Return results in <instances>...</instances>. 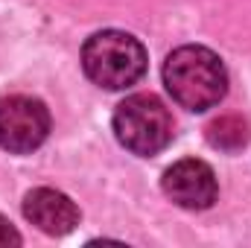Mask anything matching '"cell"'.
I'll return each mask as SVG.
<instances>
[{
    "mask_svg": "<svg viewBox=\"0 0 251 248\" xmlns=\"http://www.w3.org/2000/svg\"><path fill=\"white\" fill-rule=\"evenodd\" d=\"M50 134V111L41 99L12 94L0 99V146L15 155L38 149Z\"/></svg>",
    "mask_w": 251,
    "mask_h": 248,
    "instance_id": "4",
    "label": "cell"
},
{
    "mask_svg": "<svg viewBox=\"0 0 251 248\" xmlns=\"http://www.w3.org/2000/svg\"><path fill=\"white\" fill-rule=\"evenodd\" d=\"M164 85L170 97L187 111H207L219 105L228 91V70L207 47H178L164 62Z\"/></svg>",
    "mask_w": 251,
    "mask_h": 248,
    "instance_id": "1",
    "label": "cell"
},
{
    "mask_svg": "<svg viewBox=\"0 0 251 248\" xmlns=\"http://www.w3.org/2000/svg\"><path fill=\"white\" fill-rule=\"evenodd\" d=\"M114 134L128 152L149 158L173 140V117L155 94H134L114 111Z\"/></svg>",
    "mask_w": 251,
    "mask_h": 248,
    "instance_id": "3",
    "label": "cell"
},
{
    "mask_svg": "<svg viewBox=\"0 0 251 248\" xmlns=\"http://www.w3.org/2000/svg\"><path fill=\"white\" fill-rule=\"evenodd\" d=\"M164 193L184 210H207L219 196V184L204 161L184 158L164 173Z\"/></svg>",
    "mask_w": 251,
    "mask_h": 248,
    "instance_id": "5",
    "label": "cell"
},
{
    "mask_svg": "<svg viewBox=\"0 0 251 248\" xmlns=\"http://www.w3.org/2000/svg\"><path fill=\"white\" fill-rule=\"evenodd\" d=\"M9 246H21V234L12 228V222L6 216H0V248H9Z\"/></svg>",
    "mask_w": 251,
    "mask_h": 248,
    "instance_id": "8",
    "label": "cell"
},
{
    "mask_svg": "<svg viewBox=\"0 0 251 248\" xmlns=\"http://www.w3.org/2000/svg\"><path fill=\"white\" fill-rule=\"evenodd\" d=\"M82 67L88 79L105 91H126L146 73V47L120 29H102L82 47Z\"/></svg>",
    "mask_w": 251,
    "mask_h": 248,
    "instance_id": "2",
    "label": "cell"
},
{
    "mask_svg": "<svg viewBox=\"0 0 251 248\" xmlns=\"http://www.w3.org/2000/svg\"><path fill=\"white\" fill-rule=\"evenodd\" d=\"M207 140L219 149H240L246 140H249V131H246V123L240 117H222L216 123H210L207 128Z\"/></svg>",
    "mask_w": 251,
    "mask_h": 248,
    "instance_id": "7",
    "label": "cell"
},
{
    "mask_svg": "<svg viewBox=\"0 0 251 248\" xmlns=\"http://www.w3.org/2000/svg\"><path fill=\"white\" fill-rule=\"evenodd\" d=\"M24 216L44 234L50 237H64L79 225V207L59 190L38 187L29 190L24 198Z\"/></svg>",
    "mask_w": 251,
    "mask_h": 248,
    "instance_id": "6",
    "label": "cell"
}]
</instances>
